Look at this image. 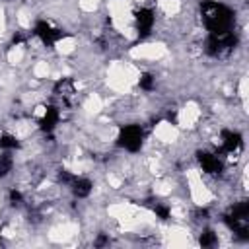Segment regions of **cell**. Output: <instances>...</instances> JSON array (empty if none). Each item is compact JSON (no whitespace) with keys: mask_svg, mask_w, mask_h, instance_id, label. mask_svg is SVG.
I'll return each mask as SVG.
<instances>
[{"mask_svg":"<svg viewBox=\"0 0 249 249\" xmlns=\"http://www.w3.org/2000/svg\"><path fill=\"white\" fill-rule=\"evenodd\" d=\"M200 14H202V21H204V25L210 33L231 31L233 21H235L233 12L226 4H220V2H214V0H204L200 4Z\"/></svg>","mask_w":249,"mask_h":249,"instance_id":"obj_1","label":"cell"},{"mask_svg":"<svg viewBox=\"0 0 249 249\" xmlns=\"http://www.w3.org/2000/svg\"><path fill=\"white\" fill-rule=\"evenodd\" d=\"M224 222H226V226H228L231 231L239 233L241 237H247V230H249V202L243 200V202L235 204V206L224 216Z\"/></svg>","mask_w":249,"mask_h":249,"instance_id":"obj_2","label":"cell"},{"mask_svg":"<svg viewBox=\"0 0 249 249\" xmlns=\"http://www.w3.org/2000/svg\"><path fill=\"white\" fill-rule=\"evenodd\" d=\"M235 45H237V37L233 35V31L210 33V37L206 39V53L210 56H226L235 49Z\"/></svg>","mask_w":249,"mask_h":249,"instance_id":"obj_3","label":"cell"},{"mask_svg":"<svg viewBox=\"0 0 249 249\" xmlns=\"http://www.w3.org/2000/svg\"><path fill=\"white\" fill-rule=\"evenodd\" d=\"M142 138H144V132L138 124H126L121 128L119 132V138H117V144L124 150H130V152H136L140 146H142Z\"/></svg>","mask_w":249,"mask_h":249,"instance_id":"obj_4","label":"cell"},{"mask_svg":"<svg viewBox=\"0 0 249 249\" xmlns=\"http://www.w3.org/2000/svg\"><path fill=\"white\" fill-rule=\"evenodd\" d=\"M33 33H35L47 47H51V45H54L58 39L66 37V33H62L60 29H54V27H53L51 23H47V21H37L35 27H33Z\"/></svg>","mask_w":249,"mask_h":249,"instance_id":"obj_5","label":"cell"},{"mask_svg":"<svg viewBox=\"0 0 249 249\" xmlns=\"http://www.w3.org/2000/svg\"><path fill=\"white\" fill-rule=\"evenodd\" d=\"M154 25V12L150 8H140L136 12V29L140 33V37H146L150 33Z\"/></svg>","mask_w":249,"mask_h":249,"instance_id":"obj_6","label":"cell"},{"mask_svg":"<svg viewBox=\"0 0 249 249\" xmlns=\"http://www.w3.org/2000/svg\"><path fill=\"white\" fill-rule=\"evenodd\" d=\"M198 156V163L202 165V169L206 171V173H212V175H218V173H222V169H224V163L214 156V154H208V152H198L196 154Z\"/></svg>","mask_w":249,"mask_h":249,"instance_id":"obj_7","label":"cell"},{"mask_svg":"<svg viewBox=\"0 0 249 249\" xmlns=\"http://www.w3.org/2000/svg\"><path fill=\"white\" fill-rule=\"evenodd\" d=\"M241 144H243V140H241L239 132H233V130H224L222 132V152L233 154L241 148Z\"/></svg>","mask_w":249,"mask_h":249,"instance_id":"obj_8","label":"cell"},{"mask_svg":"<svg viewBox=\"0 0 249 249\" xmlns=\"http://www.w3.org/2000/svg\"><path fill=\"white\" fill-rule=\"evenodd\" d=\"M58 117H60V113H58V109L56 107H47L45 109V115H43V119L39 121V124H41V128L45 130V132H51L54 126H56V123H58Z\"/></svg>","mask_w":249,"mask_h":249,"instance_id":"obj_9","label":"cell"},{"mask_svg":"<svg viewBox=\"0 0 249 249\" xmlns=\"http://www.w3.org/2000/svg\"><path fill=\"white\" fill-rule=\"evenodd\" d=\"M54 93L60 95L62 99H68L74 93V82H72V78H60L54 84Z\"/></svg>","mask_w":249,"mask_h":249,"instance_id":"obj_10","label":"cell"},{"mask_svg":"<svg viewBox=\"0 0 249 249\" xmlns=\"http://www.w3.org/2000/svg\"><path fill=\"white\" fill-rule=\"evenodd\" d=\"M70 185H72V193H74L78 198H84V196H88V195L91 193V183H89L88 179H78V177H74V181H72Z\"/></svg>","mask_w":249,"mask_h":249,"instance_id":"obj_11","label":"cell"},{"mask_svg":"<svg viewBox=\"0 0 249 249\" xmlns=\"http://www.w3.org/2000/svg\"><path fill=\"white\" fill-rule=\"evenodd\" d=\"M12 165H14L12 156L10 154H2L0 156V177H6L12 171Z\"/></svg>","mask_w":249,"mask_h":249,"instance_id":"obj_12","label":"cell"},{"mask_svg":"<svg viewBox=\"0 0 249 249\" xmlns=\"http://www.w3.org/2000/svg\"><path fill=\"white\" fill-rule=\"evenodd\" d=\"M0 148H4V150H14V148H19V142H18V138L12 136V134H2V136H0Z\"/></svg>","mask_w":249,"mask_h":249,"instance_id":"obj_13","label":"cell"},{"mask_svg":"<svg viewBox=\"0 0 249 249\" xmlns=\"http://www.w3.org/2000/svg\"><path fill=\"white\" fill-rule=\"evenodd\" d=\"M200 245L202 247H212L214 243H216V233L212 231V230H204L202 233H200Z\"/></svg>","mask_w":249,"mask_h":249,"instance_id":"obj_14","label":"cell"},{"mask_svg":"<svg viewBox=\"0 0 249 249\" xmlns=\"http://www.w3.org/2000/svg\"><path fill=\"white\" fill-rule=\"evenodd\" d=\"M138 84H140L142 89H152V88H154V78H152V74H142Z\"/></svg>","mask_w":249,"mask_h":249,"instance_id":"obj_15","label":"cell"},{"mask_svg":"<svg viewBox=\"0 0 249 249\" xmlns=\"http://www.w3.org/2000/svg\"><path fill=\"white\" fill-rule=\"evenodd\" d=\"M154 212H156L161 220H167V218H169V214H171V212H169V208H167V206H163V204H156V206H154Z\"/></svg>","mask_w":249,"mask_h":249,"instance_id":"obj_16","label":"cell"},{"mask_svg":"<svg viewBox=\"0 0 249 249\" xmlns=\"http://www.w3.org/2000/svg\"><path fill=\"white\" fill-rule=\"evenodd\" d=\"M10 202L14 204V206H19L21 202H23V196H21V193L19 191H10Z\"/></svg>","mask_w":249,"mask_h":249,"instance_id":"obj_17","label":"cell"},{"mask_svg":"<svg viewBox=\"0 0 249 249\" xmlns=\"http://www.w3.org/2000/svg\"><path fill=\"white\" fill-rule=\"evenodd\" d=\"M107 243H109V239H107L105 235H99V237L95 239V245H97V247H103V245H107Z\"/></svg>","mask_w":249,"mask_h":249,"instance_id":"obj_18","label":"cell"}]
</instances>
